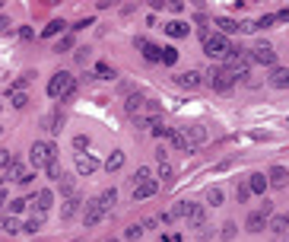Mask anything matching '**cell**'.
<instances>
[{
	"label": "cell",
	"mask_w": 289,
	"mask_h": 242,
	"mask_svg": "<svg viewBox=\"0 0 289 242\" xmlns=\"http://www.w3.org/2000/svg\"><path fill=\"white\" fill-rule=\"evenodd\" d=\"M73 92H77V80H73V73L57 70L54 77L48 80V96L51 99H73Z\"/></svg>",
	"instance_id": "cell-1"
},
{
	"label": "cell",
	"mask_w": 289,
	"mask_h": 242,
	"mask_svg": "<svg viewBox=\"0 0 289 242\" xmlns=\"http://www.w3.org/2000/svg\"><path fill=\"white\" fill-rule=\"evenodd\" d=\"M29 159H32L35 169H45V166H51L57 159V147L51 144V140H35L32 150H29Z\"/></svg>",
	"instance_id": "cell-2"
},
{
	"label": "cell",
	"mask_w": 289,
	"mask_h": 242,
	"mask_svg": "<svg viewBox=\"0 0 289 242\" xmlns=\"http://www.w3.org/2000/svg\"><path fill=\"white\" fill-rule=\"evenodd\" d=\"M204 77H207V83H210L213 90H219V92H229L232 86H235V73H229L226 67H219V64H216V67H210Z\"/></svg>",
	"instance_id": "cell-3"
},
{
	"label": "cell",
	"mask_w": 289,
	"mask_h": 242,
	"mask_svg": "<svg viewBox=\"0 0 289 242\" xmlns=\"http://www.w3.org/2000/svg\"><path fill=\"white\" fill-rule=\"evenodd\" d=\"M204 51L210 58H226V55H229V38L219 35V32H213V35L207 32V35H204Z\"/></svg>",
	"instance_id": "cell-4"
},
{
	"label": "cell",
	"mask_w": 289,
	"mask_h": 242,
	"mask_svg": "<svg viewBox=\"0 0 289 242\" xmlns=\"http://www.w3.org/2000/svg\"><path fill=\"white\" fill-rule=\"evenodd\" d=\"M248 55H251V64H264V67L277 64V51H273V45H267V42H258Z\"/></svg>",
	"instance_id": "cell-5"
},
{
	"label": "cell",
	"mask_w": 289,
	"mask_h": 242,
	"mask_svg": "<svg viewBox=\"0 0 289 242\" xmlns=\"http://www.w3.org/2000/svg\"><path fill=\"white\" fill-rule=\"evenodd\" d=\"M187 226H194V230H204L207 223V207L204 204H194V201H187Z\"/></svg>",
	"instance_id": "cell-6"
},
{
	"label": "cell",
	"mask_w": 289,
	"mask_h": 242,
	"mask_svg": "<svg viewBox=\"0 0 289 242\" xmlns=\"http://www.w3.org/2000/svg\"><path fill=\"white\" fill-rule=\"evenodd\" d=\"M102 217H105V207L99 204L96 198L86 201V207H83V223H86V226H96V223H102Z\"/></svg>",
	"instance_id": "cell-7"
},
{
	"label": "cell",
	"mask_w": 289,
	"mask_h": 242,
	"mask_svg": "<svg viewBox=\"0 0 289 242\" xmlns=\"http://www.w3.org/2000/svg\"><path fill=\"white\" fill-rule=\"evenodd\" d=\"M51 204H54V191H51V188H38L35 198H32V207H35L38 213H48Z\"/></svg>",
	"instance_id": "cell-8"
},
{
	"label": "cell",
	"mask_w": 289,
	"mask_h": 242,
	"mask_svg": "<svg viewBox=\"0 0 289 242\" xmlns=\"http://www.w3.org/2000/svg\"><path fill=\"white\" fill-rule=\"evenodd\" d=\"M184 140H187V147H200V144H207V127L204 124H191V127H184Z\"/></svg>",
	"instance_id": "cell-9"
},
{
	"label": "cell",
	"mask_w": 289,
	"mask_h": 242,
	"mask_svg": "<svg viewBox=\"0 0 289 242\" xmlns=\"http://www.w3.org/2000/svg\"><path fill=\"white\" fill-rule=\"evenodd\" d=\"M99 169V159L92 153H77V172L79 176H92Z\"/></svg>",
	"instance_id": "cell-10"
},
{
	"label": "cell",
	"mask_w": 289,
	"mask_h": 242,
	"mask_svg": "<svg viewBox=\"0 0 289 242\" xmlns=\"http://www.w3.org/2000/svg\"><path fill=\"white\" fill-rule=\"evenodd\" d=\"M137 48L143 51V58L150 60V64H159V60H162V48L153 45V42H146V38H137Z\"/></svg>",
	"instance_id": "cell-11"
},
{
	"label": "cell",
	"mask_w": 289,
	"mask_h": 242,
	"mask_svg": "<svg viewBox=\"0 0 289 242\" xmlns=\"http://www.w3.org/2000/svg\"><path fill=\"white\" fill-rule=\"evenodd\" d=\"M175 83H178V86H184V90H197V86L204 83V73H200V70L178 73V77H175Z\"/></svg>",
	"instance_id": "cell-12"
},
{
	"label": "cell",
	"mask_w": 289,
	"mask_h": 242,
	"mask_svg": "<svg viewBox=\"0 0 289 242\" xmlns=\"http://www.w3.org/2000/svg\"><path fill=\"white\" fill-rule=\"evenodd\" d=\"M156 191H159V182L156 179L140 182V185H133V201H146V198H153Z\"/></svg>",
	"instance_id": "cell-13"
},
{
	"label": "cell",
	"mask_w": 289,
	"mask_h": 242,
	"mask_svg": "<svg viewBox=\"0 0 289 242\" xmlns=\"http://www.w3.org/2000/svg\"><path fill=\"white\" fill-rule=\"evenodd\" d=\"M267 226H270L277 236H286L289 233V217H283V213H270V217H267Z\"/></svg>",
	"instance_id": "cell-14"
},
{
	"label": "cell",
	"mask_w": 289,
	"mask_h": 242,
	"mask_svg": "<svg viewBox=\"0 0 289 242\" xmlns=\"http://www.w3.org/2000/svg\"><path fill=\"white\" fill-rule=\"evenodd\" d=\"M286 182H289V172L283 169V166H273V169L267 172V185H273V188H286Z\"/></svg>",
	"instance_id": "cell-15"
},
{
	"label": "cell",
	"mask_w": 289,
	"mask_h": 242,
	"mask_svg": "<svg viewBox=\"0 0 289 242\" xmlns=\"http://www.w3.org/2000/svg\"><path fill=\"white\" fill-rule=\"evenodd\" d=\"M143 102H146V99L140 96V92H131V96H127V102H124V112H127L131 118H137L140 112H143Z\"/></svg>",
	"instance_id": "cell-16"
},
{
	"label": "cell",
	"mask_w": 289,
	"mask_h": 242,
	"mask_svg": "<svg viewBox=\"0 0 289 242\" xmlns=\"http://www.w3.org/2000/svg\"><path fill=\"white\" fill-rule=\"evenodd\" d=\"M270 86H277V90H289V67H273Z\"/></svg>",
	"instance_id": "cell-17"
},
{
	"label": "cell",
	"mask_w": 289,
	"mask_h": 242,
	"mask_svg": "<svg viewBox=\"0 0 289 242\" xmlns=\"http://www.w3.org/2000/svg\"><path fill=\"white\" fill-rule=\"evenodd\" d=\"M42 124H45V131H48V134H57L60 127H64V115H60V109H57V112H51V115H45V118H42Z\"/></svg>",
	"instance_id": "cell-18"
},
{
	"label": "cell",
	"mask_w": 289,
	"mask_h": 242,
	"mask_svg": "<svg viewBox=\"0 0 289 242\" xmlns=\"http://www.w3.org/2000/svg\"><path fill=\"white\" fill-rule=\"evenodd\" d=\"M245 226H248V233H264V226H267V217H264L261 211H254V213H248Z\"/></svg>",
	"instance_id": "cell-19"
},
{
	"label": "cell",
	"mask_w": 289,
	"mask_h": 242,
	"mask_svg": "<svg viewBox=\"0 0 289 242\" xmlns=\"http://www.w3.org/2000/svg\"><path fill=\"white\" fill-rule=\"evenodd\" d=\"M19 230H23V226H19L16 217H10V213H3V217H0V233H3V236H16Z\"/></svg>",
	"instance_id": "cell-20"
},
{
	"label": "cell",
	"mask_w": 289,
	"mask_h": 242,
	"mask_svg": "<svg viewBox=\"0 0 289 242\" xmlns=\"http://www.w3.org/2000/svg\"><path fill=\"white\" fill-rule=\"evenodd\" d=\"M248 191H251V194H264V191H267V176H264V172H254V176H251V182H248Z\"/></svg>",
	"instance_id": "cell-21"
},
{
	"label": "cell",
	"mask_w": 289,
	"mask_h": 242,
	"mask_svg": "<svg viewBox=\"0 0 289 242\" xmlns=\"http://www.w3.org/2000/svg\"><path fill=\"white\" fill-rule=\"evenodd\" d=\"M165 35H169V38H184V35H187V23H181V19H172V23L165 26Z\"/></svg>",
	"instance_id": "cell-22"
},
{
	"label": "cell",
	"mask_w": 289,
	"mask_h": 242,
	"mask_svg": "<svg viewBox=\"0 0 289 242\" xmlns=\"http://www.w3.org/2000/svg\"><path fill=\"white\" fill-rule=\"evenodd\" d=\"M79 204H83V201H79L77 194H73V198H67V201H64V207H60V217H64V220H70L73 213L79 211Z\"/></svg>",
	"instance_id": "cell-23"
},
{
	"label": "cell",
	"mask_w": 289,
	"mask_h": 242,
	"mask_svg": "<svg viewBox=\"0 0 289 242\" xmlns=\"http://www.w3.org/2000/svg\"><path fill=\"white\" fill-rule=\"evenodd\" d=\"M42 226H45V213H32V217L29 220H26V226H23V233H38V230H42Z\"/></svg>",
	"instance_id": "cell-24"
},
{
	"label": "cell",
	"mask_w": 289,
	"mask_h": 242,
	"mask_svg": "<svg viewBox=\"0 0 289 242\" xmlns=\"http://www.w3.org/2000/svg\"><path fill=\"white\" fill-rule=\"evenodd\" d=\"M6 179H10V182H23L26 179V166L19 163V159H13L10 169H6Z\"/></svg>",
	"instance_id": "cell-25"
},
{
	"label": "cell",
	"mask_w": 289,
	"mask_h": 242,
	"mask_svg": "<svg viewBox=\"0 0 289 242\" xmlns=\"http://www.w3.org/2000/svg\"><path fill=\"white\" fill-rule=\"evenodd\" d=\"M121 166H124V153H121V150H115L108 159H105V169H108V172H118Z\"/></svg>",
	"instance_id": "cell-26"
},
{
	"label": "cell",
	"mask_w": 289,
	"mask_h": 242,
	"mask_svg": "<svg viewBox=\"0 0 289 242\" xmlns=\"http://www.w3.org/2000/svg\"><path fill=\"white\" fill-rule=\"evenodd\" d=\"M96 201H99V204L105 207V211H108V207H111V204H115V201H118V191H115V188H105V191L99 194Z\"/></svg>",
	"instance_id": "cell-27"
},
{
	"label": "cell",
	"mask_w": 289,
	"mask_h": 242,
	"mask_svg": "<svg viewBox=\"0 0 289 242\" xmlns=\"http://www.w3.org/2000/svg\"><path fill=\"white\" fill-rule=\"evenodd\" d=\"M64 26H67L64 19H51V23L42 29V35H45V38H51V35H57V32H64Z\"/></svg>",
	"instance_id": "cell-28"
},
{
	"label": "cell",
	"mask_w": 289,
	"mask_h": 242,
	"mask_svg": "<svg viewBox=\"0 0 289 242\" xmlns=\"http://www.w3.org/2000/svg\"><path fill=\"white\" fill-rule=\"evenodd\" d=\"M60 194H67V198H73V191H77V182H73V176H60Z\"/></svg>",
	"instance_id": "cell-29"
},
{
	"label": "cell",
	"mask_w": 289,
	"mask_h": 242,
	"mask_svg": "<svg viewBox=\"0 0 289 242\" xmlns=\"http://www.w3.org/2000/svg\"><path fill=\"white\" fill-rule=\"evenodd\" d=\"M159 179H162V182H172L175 179V166L169 163V159H159Z\"/></svg>",
	"instance_id": "cell-30"
},
{
	"label": "cell",
	"mask_w": 289,
	"mask_h": 242,
	"mask_svg": "<svg viewBox=\"0 0 289 242\" xmlns=\"http://www.w3.org/2000/svg\"><path fill=\"white\" fill-rule=\"evenodd\" d=\"M216 26H219V35H229V32H238V23L235 19H216Z\"/></svg>",
	"instance_id": "cell-31"
},
{
	"label": "cell",
	"mask_w": 289,
	"mask_h": 242,
	"mask_svg": "<svg viewBox=\"0 0 289 242\" xmlns=\"http://www.w3.org/2000/svg\"><path fill=\"white\" fill-rule=\"evenodd\" d=\"M26 204H29V201H23V198L10 201V204H6V213H10V217H16V213H23V211H26Z\"/></svg>",
	"instance_id": "cell-32"
},
{
	"label": "cell",
	"mask_w": 289,
	"mask_h": 242,
	"mask_svg": "<svg viewBox=\"0 0 289 242\" xmlns=\"http://www.w3.org/2000/svg\"><path fill=\"white\" fill-rule=\"evenodd\" d=\"M96 77H102V80H111V77H115V70H111V64H105V60H99V64H96Z\"/></svg>",
	"instance_id": "cell-33"
},
{
	"label": "cell",
	"mask_w": 289,
	"mask_h": 242,
	"mask_svg": "<svg viewBox=\"0 0 289 242\" xmlns=\"http://www.w3.org/2000/svg\"><path fill=\"white\" fill-rule=\"evenodd\" d=\"M207 204H213V207L223 204V188H210V191H207Z\"/></svg>",
	"instance_id": "cell-34"
},
{
	"label": "cell",
	"mask_w": 289,
	"mask_h": 242,
	"mask_svg": "<svg viewBox=\"0 0 289 242\" xmlns=\"http://www.w3.org/2000/svg\"><path fill=\"white\" fill-rule=\"evenodd\" d=\"M10 102H13V109H26V105H29V96H26V92H10Z\"/></svg>",
	"instance_id": "cell-35"
},
{
	"label": "cell",
	"mask_w": 289,
	"mask_h": 242,
	"mask_svg": "<svg viewBox=\"0 0 289 242\" xmlns=\"http://www.w3.org/2000/svg\"><path fill=\"white\" fill-rule=\"evenodd\" d=\"M73 150L86 153V150H89V137H86V134H77V137H73Z\"/></svg>",
	"instance_id": "cell-36"
},
{
	"label": "cell",
	"mask_w": 289,
	"mask_h": 242,
	"mask_svg": "<svg viewBox=\"0 0 289 242\" xmlns=\"http://www.w3.org/2000/svg\"><path fill=\"white\" fill-rule=\"evenodd\" d=\"M175 60H178V48H172V45H169V48H162V64L172 67Z\"/></svg>",
	"instance_id": "cell-37"
},
{
	"label": "cell",
	"mask_w": 289,
	"mask_h": 242,
	"mask_svg": "<svg viewBox=\"0 0 289 242\" xmlns=\"http://www.w3.org/2000/svg\"><path fill=\"white\" fill-rule=\"evenodd\" d=\"M273 23H277V16H273V13H264V16L254 23V29H267V26H273Z\"/></svg>",
	"instance_id": "cell-38"
},
{
	"label": "cell",
	"mask_w": 289,
	"mask_h": 242,
	"mask_svg": "<svg viewBox=\"0 0 289 242\" xmlns=\"http://www.w3.org/2000/svg\"><path fill=\"white\" fill-rule=\"evenodd\" d=\"M140 236H143V226H140V223H133V226H127V230H124V239H140Z\"/></svg>",
	"instance_id": "cell-39"
},
{
	"label": "cell",
	"mask_w": 289,
	"mask_h": 242,
	"mask_svg": "<svg viewBox=\"0 0 289 242\" xmlns=\"http://www.w3.org/2000/svg\"><path fill=\"white\" fill-rule=\"evenodd\" d=\"M150 131H153V137H169V131H172V127H165L162 121H156V124L150 127Z\"/></svg>",
	"instance_id": "cell-40"
},
{
	"label": "cell",
	"mask_w": 289,
	"mask_h": 242,
	"mask_svg": "<svg viewBox=\"0 0 289 242\" xmlns=\"http://www.w3.org/2000/svg\"><path fill=\"white\" fill-rule=\"evenodd\" d=\"M45 172H48V179H60V176H64V169H60V163H57V159H54L51 166H45Z\"/></svg>",
	"instance_id": "cell-41"
},
{
	"label": "cell",
	"mask_w": 289,
	"mask_h": 242,
	"mask_svg": "<svg viewBox=\"0 0 289 242\" xmlns=\"http://www.w3.org/2000/svg\"><path fill=\"white\" fill-rule=\"evenodd\" d=\"M140 182H150V169H146V166H140V169L133 172V185H140Z\"/></svg>",
	"instance_id": "cell-42"
},
{
	"label": "cell",
	"mask_w": 289,
	"mask_h": 242,
	"mask_svg": "<svg viewBox=\"0 0 289 242\" xmlns=\"http://www.w3.org/2000/svg\"><path fill=\"white\" fill-rule=\"evenodd\" d=\"M235 198H238V204H245V201L251 198V191H248V185H238V188H235Z\"/></svg>",
	"instance_id": "cell-43"
},
{
	"label": "cell",
	"mask_w": 289,
	"mask_h": 242,
	"mask_svg": "<svg viewBox=\"0 0 289 242\" xmlns=\"http://www.w3.org/2000/svg\"><path fill=\"white\" fill-rule=\"evenodd\" d=\"M10 163H13V153L10 150H0V169H10Z\"/></svg>",
	"instance_id": "cell-44"
},
{
	"label": "cell",
	"mask_w": 289,
	"mask_h": 242,
	"mask_svg": "<svg viewBox=\"0 0 289 242\" xmlns=\"http://www.w3.org/2000/svg\"><path fill=\"white\" fill-rule=\"evenodd\" d=\"M67 48H73V38H70V35H64V38H60L54 51H67Z\"/></svg>",
	"instance_id": "cell-45"
},
{
	"label": "cell",
	"mask_w": 289,
	"mask_h": 242,
	"mask_svg": "<svg viewBox=\"0 0 289 242\" xmlns=\"http://www.w3.org/2000/svg\"><path fill=\"white\" fill-rule=\"evenodd\" d=\"M235 236V223L229 220V223H223V239H232Z\"/></svg>",
	"instance_id": "cell-46"
},
{
	"label": "cell",
	"mask_w": 289,
	"mask_h": 242,
	"mask_svg": "<svg viewBox=\"0 0 289 242\" xmlns=\"http://www.w3.org/2000/svg\"><path fill=\"white\" fill-rule=\"evenodd\" d=\"M261 213H264V217H270V213H273V204L267 198H264V204H261Z\"/></svg>",
	"instance_id": "cell-47"
},
{
	"label": "cell",
	"mask_w": 289,
	"mask_h": 242,
	"mask_svg": "<svg viewBox=\"0 0 289 242\" xmlns=\"http://www.w3.org/2000/svg\"><path fill=\"white\" fill-rule=\"evenodd\" d=\"M165 6H169L172 13H181V10H184V3H181V0H172V3H165Z\"/></svg>",
	"instance_id": "cell-48"
},
{
	"label": "cell",
	"mask_w": 289,
	"mask_h": 242,
	"mask_svg": "<svg viewBox=\"0 0 289 242\" xmlns=\"http://www.w3.org/2000/svg\"><path fill=\"white\" fill-rule=\"evenodd\" d=\"M86 58H89V51H86V48H79V51H77V60H79V64H86Z\"/></svg>",
	"instance_id": "cell-49"
},
{
	"label": "cell",
	"mask_w": 289,
	"mask_h": 242,
	"mask_svg": "<svg viewBox=\"0 0 289 242\" xmlns=\"http://www.w3.org/2000/svg\"><path fill=\"white\" fill-rule=\"evenodd\" d=\"M10 29V16H0V32H6Z\"/></svg>",
	"instance_id": "cell-50"
},
{
	"label": "cell",
	"mask_w": 289,
	"mask_h": 242,
	"mask_svg": "<svg viewBox=\"0 0 289 242\" xmlns=\"http://www.w3.org/2000/svg\"><path fill=\"white\" fill-rule=\"evenodd\" d=\"M277 19H283V23H289V6H286V10H280V16Z\"/></svg>",
	"instance_id": "cell-51"
},
{
	"label": "cell",
	"mask_w": 289,
	"mask_h": 242,
	"mask_svg": "<svg viewBox=\"0 0 289 242\" xmlns=\"http://www.w3.org/2000/svg\"><path fill=\"white\" fill-rule=\"evenodd\" d=\"M0 204H6V188H0Z\"/></svg>",
	"instance_id": "cell-52"
},
{
	"label": "cell",
	"mask_w": 289,
	"mask_h": 242,
	"mask_svg": "<svg viewBox=\"0 0 289 242\" xmlns=\"http://www.w3.org/2000/svg\"><path fill=\"white\" fill-rule=\"evenodd\" d=\"M108 242H118V239H108Z\"/></svg>",
	"instance_id": "cell-53"
},
{
	"label": "cell",
	"mask_w": 289,
	"mask_h": 242,
	"mask_svg": "<svg viewBox=\"0 0 289 242\" xmlns=\"http://www.w3.org/2000/svg\"><path fill=\"white\" fill-rule=\"evenodd\" d=\"M0 185H3V179H0Z\"/></svg>",
	"instance_id": "cell-54"
}]
</instances>
